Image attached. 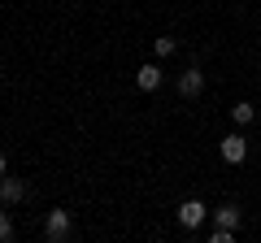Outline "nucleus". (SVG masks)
<instances>
[{
  "label": "nucleus",
  "mask_w": 261,
  "mask_h": 243,
  "mask_svg": "<svg viewBox=\"0 0 261 243\" xmlns=\"http://www.w3.org/2000/svg\"><path fill=\"white\" fill-rule=\"evenodd\" d=\"M0 174H9V161H5V152H0Z\"/></svg>",
  "instance_id": "obj_12"
},
{
  "label": "nucleus",
  "mask_w": 261,
  "mask_h": 243,
  "mask_svg": "<svg viewBox=\"0 0 261 243\" xmlns=\"http://www.w3.org/2000/svg\"><path fill=\"white\" fill-rule=\"evenodd\" d=\"M235 230H226V226H214V243H231Z\"/></svg>",
  "instance_id": "obj_11"
},
{
  "label": "nucleus",
  "mask_w": 261,
  "mask_h": 243,
  "mask_svg": "<svg viewBox=\"0 0 261 243\" xmlns=\"http://www.w3.org/2000/svg\"><path fill=\"white\" fill-rule=\"evenodd\" d=\"M214 217H218V226H226V230H240V222H244V213H240L235 204H222Z\"/></svg>",
  "instance_id": "obj_7"
},
{
  "label": "nucleus",
  "mask_w": 261,
  "mask_h": 243,
  "mask_svg": "<svg viewBox=\"0 0 261 243\" xmlns=\"http://www.w3.org/2000/svg\"><path fill=\"white\" fill-rule=\"evenodd\" d=\"M205 92V74H200V70H183V78H178V96H183V100H196V96Z\"/></svg>",
  "instance_id": "obj_3"
},
{
  "label": "nucleus",
  "mask_w": 261,
  "mask_h": 243,
  "mask_svg": "<svg viewBox=\"0 0 261 243\" xmlns=\"http://www.w3.org/2000/svg\"><path fill=\"white\" fill-rule=\"evenodd\" d=\"M18 200H27V183L0 174V204H18Z\"/></svg>",
  "instance_id": "obj_4"
},
{
  "label": "nucleus",
  "mask_w": 261,
  "mask_h": 243,
  "mask_svg": "<svg viewBox=\"0 0 261 243\" xmlns=\"http://www.w3.org/2000/svg\"><path fill=\"white\" fill-rule=\"evenodd\" d=\"M174 39H170V35H161V39H152V52H157V56H170V52H174Z\"/></svg>",
  "instance_id": "obj_9"
},
{
  "label": "nucleus",
  "mask_w": 261,
  "mask_h": 243,
  "mask_svg": "<svg viewBox=\"0 0 261 243\" xmlns=\"http://www.w3.org/2000/svg\"><path fill=\"white\" fill-rule=\"evenodd\" d=\"M205 213H209V208L200 204V200H183V204H178V222H183L187 230H196V226L205 222Z\"/></svg>",
  "instance_id": "obj_5"
},
{
  "label": "nucleus",
  "mask_w": 261,
  "mask_h": 243,
  "mask_svg": "<svg viewBox=\"0 0 261 243\" xmlns=\"http://www.w3.org/2000/svg\"><path fill=\"white\" fill-rule=\"evenodd\" d=\"M135 87H140V92H157V87H161V66H140Z\"/></svg>",
  "instance_id": "obj_6"
},
{
  "label": "nucleus",
  "mask_w": 261,
  "mask_h": 243,
  "mask_svg": "<svg viewBox=\"0 0 261 243\" xmlns=\"http://www.w3.org/2000/svg\"><path fill=\"white\" fill-rule=\"evenodd\" d=\"M9 239H13V217L0 213V243H9Z\"/></svg>",
  "instance_id": "obj_10"
},
{
  "label": "nucleus",
  "mask_w": 261,
  "mask_h": 243,
  "mask_svg": "<svg viewBox=\"0 0 261 243\" xmlns=\"http://www.w3.org/2000/svg\"><path fill=\"white\" fill-rule=\"evenodd\" d=\"M252 117H257V109H252L248 100H240V104L231 109V122H235V126H252Z\"/></svg>",
  "instance_id": "obj_8"
},
{
  "label": "nucleus",
  "mask_w": 261,
  "mask_h": 243,
  "mask_svg": "<svg viewBox=\"0 0 261 243\" xmlns=\"http://www.w3.org/2000/svg\"><path fill=\"white\" fill-rule=\"evenodd\" d=\"M218 152H222L226 165H240V161L248 157V143H244V135H226V139L218 143Z\"/></svg>",
  "instance_id": "obj_2"
},
{
  "label": "nucleus",
  "mask_w": 261,
  "mask_h": 243,
  "mask_svg": "<svg viewBox=\"0 0 261 243\" xmlns=\"http://www.w3.org/2000/svg\"><path fill=\"white\" fill-rule=\"evenodd\" d=\"M70 234H74L70 213H65V208H53V213H48V222H44V239H48V243H65Z\"/></svg>",
  "instance_id": "obj_1"
}]
</instances>
